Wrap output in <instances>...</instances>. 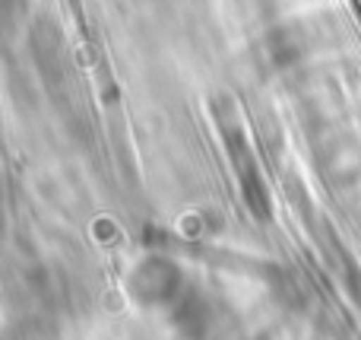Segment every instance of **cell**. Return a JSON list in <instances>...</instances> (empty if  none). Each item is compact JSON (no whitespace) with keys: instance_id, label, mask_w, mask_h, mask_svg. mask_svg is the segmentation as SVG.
<instances>
[{"instance_id":"1","label":"cell","mask_w":361,"mask_h":340,"mask_svg":"<svg viewBox=\"0 0 361 340\" xmlns=\"http://www.w3.org/2000/svg\"><path fill=\"white\" fill-rule=\"evenodd\" d=\"M180 286H184V274L175 261L149 254L143 258L127 277V293H130L133 303L146 305H171L180 299Z\"/></svg>"},{"instance_id":"2","label":"cell","mask_w":361,"mask_h":340,"mask_svg":"<svg viewBox=\"0 0 361 340\" xmlns=\"http://www.w3.org/2000/svg\"><path fill=\"white\" fill-rule=\"evenodd\" d=\"M317 163L326 178L336 184H349L361 175V143L352 134H326L324 143L317 146Z\"/></svg>"}]
</instances>
